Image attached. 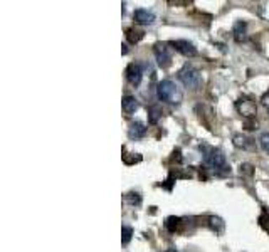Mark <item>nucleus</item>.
<instances>
[{
    "label": "nucleus",
    "instance_id": "obj_5",
    "mask_svg": "<svg viewBox=\"0 0 269 252\" xmlns=\"http://www.w3.org/2000/svg\"><path fill=\"white\" fill-rule=\"evenodd\" d=\"M155 57L157 62H159L160 67H168L170 62H172V54H170V49L166 48L165 44H157L155 46Z\"/></svg>",
    "mask_w": 269,
    "mask_h": 252
},
{
    "label": "nucleus",
    "instance_id": "obj_3",
    "mask_svg": "<svg viewBox=\"0 0 269 252\" xmlns=\"http://www.w3.org/2000/svg\"><path fill=\"white\" fill-rule=\"evenodd\" d=\"M178 81L183 84L185 88L189 89H197L200 86V83H202V76H200V72L195 69L194 66H183L180 71H178Z\"/></svg>",
    "mask_w": 269,
    "mask_h": 252
},
{
    "label": "nucleus",
    "instance_id": "obj_1",
    "mask_svg": "<svg viewBox=\"0 0 269 252\" xmlns=\"http://www.w3.org/2000/svg\"><path fill=\"white\" fill-rule=\"evenodd\" d=\"M157 96L160 101L170 102V104H180L182 102V89L173 83L172 79H163L157 88Z\"/></svg>",
    "mask_w": 269,
    "mask_h": 252
},
{
    "label": "nucleus",
    "instance_id": "obj_2",
    "mask_svg": "<svg viewBox=\"0 0 269 252\" xmlns=\"http://www.w3.org/2000/svg\"><path fill=\"white\" fill-rule=\"evenodd\" d=\"M204 163L209 168L215 170L217 173H230V168L227 166V161H225V155L220 150H215V148H204Z\"/></svg>",
    "mask_w": 269,
    "mask_h": 252
},
{
    "label": "nucleus",
    "instance_id": "obj_10",
    "mask_svg": "<svg viewBox=\"0 0 269 252\" xmlns=\"http://www.w3.org/2000/svg\"><path fill=\"white\" fill-rule=\"evenodd\" d=\"M121 106H123V111H125V113L131 114L138 109V101H136L135 96H125L121 100Z\"/></svg>",
    "mask_w": 269,
    "mask_h": 252
},
{
    "label": "nucleus",
    "instance_id": "obj_7",
    "mask_svg": "<svg viewBox=\"0 0 269 252\" xmlns=\"http://www.w3.org/2000/svg\"><path fill=\"white\" fill-rule=\"evenodd\" d=\"M133 19L136 24H142V25H152L155 22V15L153 12L147 10V8H136L133 12Z\"/></svg>",
    "mask_w": 269,
    "mask_h": 252
},
{
    "label": "nucleus",
    "instance_id": "obj_20",
    "mask_svg": "<svg viewBox=\"0 0 269 252\" xmlns=\"http://www.w3.org/2000/svg\"><path fill=\"white\" fill-rule=\"evenodd\" d=\"M261 101H263V104L266 106V108L269 109V91L266 93V95L263 96V100H261Z\"/></svg>",
    "mask_w": 269,
    "mask_h": 252
},
{
    "label": "nucleus",
    "instance_id": "obj_11",
    "mask_svg": "<svg viewBox=\"0 0 269 252\" xmlns=\"http://www.w3.org/2000/svg\"><path fill=\"white\" fill-rule=\"evenodd\" d=\"M232 142L236 148H242V150H251V148H253V140H249L244 135H236Z\"/></svg>",
    "mask_w": 269,
    "mask_h": 252
},
{
    "label": "nucleus",
    "instance_id": "obj_19",
    "mask_svg": "<svg viewBox=\"0 0 269 252\" xmlns=\"http://www.w3.org/2000/svg\"><path fill=\"white\" fill-rule=\"evenodd\" d=\"M259 145L266 153H269V133H263L261 138H259Z\"/></svg>",
    "mask_w": 269,
    "mask_h": 252
},
{
    "label": "nucleus",
    "instance_id": "obj_12",
    "mask_svg": "<svg viewBox=\"0 0 269 252\" xmlns=\"http://www.w3.org/2000/svg\"><path fill=\"white\" fill-rule=\"evenodd\" d=\"M160 118H161V109L157 104L150 106V108H148V123H150V125H157Z\"/></svg>",
    "mask_w": 269,
    "mask_h": 252
},
{
    "label": "nucleus",
    "instance_id": "obj_8",
    "mask_svg": "<svg viewBox=\"0 0 269 252\" xmlns=\"http://www.w3.org/2000/svg\"><path fill=\"white\" fill-rule=\"evenodd\" d=\"M145 135H147V128L140 121H133L130 125V128H128V136H130L131 140H142Z\"/></svg>",
    "mask_w": 269,
    "mask_h": 252
},
{
    "label": "nucleus",
    "instance_id": "obj_6",
    "mask_svg": "<svg viewBox=\"0 0 269 252\" xmlns=\"http://www.w3.org/2000/svg\"><path fill=\"white\" fill-rule=\"evenodd\" d=\"M172 46L175 50H178V52L185 55V57H194V55H197V49H195V46L189 41H175L172 42Z\"/></svg>",
    "mask_w": 269,
    "mask_h": 252
},
{
    "label": "nucleus",
    "instance_id": "obj_9",
    "mask_svg": "<svg viewBox=\"0 0 269 252\" xmlns=\"http://www.w3.org/2000/svg\"><path fill=\"white\" fill-rule=\"evenodd\" d=\"M237 109L239 113H242L244 116H253V114H256V104L253 101L247 100V98H242V100L237 101Z\"/></svg>",
    "mask_w": 269,
    "mask_h": 252
},
{
    "label": "nucleus",
    "instance_id": "obj_15",
    "mask_svg": "<svg viewBox=\"0 0 269 252\" xmlns=\"http://www.w3.org/2000/svg\"><path fill=\"white\" fill-rule=\"evenodd\" d=\"M125 202L130 203L131 207H138V205L142 203V195L136 194V192H130V194L125 195Z\"/></svg>",
    "mask_w": 269,
    "mask_h": 252
},
{
    "label": "nucleus",
    "instance_id": "obj_17",
    "mask_svg": "<svg viewBox=\"0 0 269 252\" xmlns=\"http://www.w3.org/2000/svg\"><path fill=\"white\" fill-rule=\"evenodd\" d=\"M145 32L143 31H136V29H128L126 31V37L130 42H138L140 39H143Z\"/></svg>",
    "mask_w": 269,
    "mask_h": 252
},
{
    "label": "nucleus",
    "instance_id": "obj_14",
    "mask_svg": "<svg viewBox=\"0 0 269 252\" xmlns=\"http://www.w3.org/2000/svg\"><path fill=\"white\" fill-rule=\"evenodd\" d=\"M234 39L237 42H242L246 39V24L244 22H237L234 25Z\"/></svg>",
    "mask_w": 269,
    "mask_h": 252
},
{
    "label": "nucleus",
    "instance_id": "obj_18",
    "mask_svg": "<svg viewBox=\"0 0 269 252\" xmlns=\"http://www.w3.org/2000/svg\"><path fill=\"white\" fill-rule=\"evenodd\" d=\"M131 236H133V229L128 227V225H123V229H121V242H123V246H126L128 242L131 241Z\"/></svg>",
    "mask_w": 269,
    "mask_h": 252
},
{
    "label": "nucleus",
    "instance_id": "obj_16",
    "mask_svg": "<svg viewBox=\"0 0 269 252\" xmlns=\"http://www.w3.org/2000/svg\"><path fill=\"white\" fill-rule=\"evenodd\" d=\"M182 224V219H178V217H168L165 222V227L170 230V232H175L178 227H180Z\"/></svg>",
    "mask_w": 269,
    "mask_h": 252
},
{
    "label": "nucleus",
    "instance_id": "obj_4",
    "mask_svg": "<svg viewBox=\"0 0 269 252\" xmlns=\"http://www.w3.org/2000/svg\"><path fill=\"white\" fill-rule=\"evenodd\" d=\"M126 79L130 81L133 86H140L143 79V67L142 64L138 62H131L130 66L126 67Z\"/></svg>",
    "mask_w": 269,
    "mask_h": 252
},
{
    "label": "nucleus",
    "instance_id": "obj_13",
    "mask_svg": "<svg viewBox=\"0 0 269 252\" xmlns=\"http://www.w3.org/2000/svg\"><path fill=\"white\" fill-rule=\"evenodd\" d=\"M209 225H211L212 230H215V234H222L225 227L224 220H222L220 217H211V219H209Z\"/></svg>",
    "mask_w": 269,
    "mask_h": 252
}]
</instances>
